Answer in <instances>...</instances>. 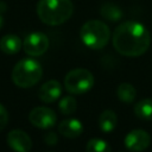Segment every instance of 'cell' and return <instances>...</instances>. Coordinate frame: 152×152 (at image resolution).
<instances>
[{"label":"cell","instance_id":"cell-1","mask_svg":"<svg viewBox=\"0 0 152 152\" xmlns=\"http://www.w3.org/2000/svg\"><path fill=\"white\" fill-rule=\"evenodd\" d=\"M113 46L122 56L138 57L144 55L151 43L148 30L138 21H125L113 33Z\"/></svg>","mask_w":152,"mask_h":152},{"label":"cell","instance_id":"cell-2","mask_svg":"<svg viewBox=\"0 0 152 152\" xmlns=\"http://www.w3.org/2000/svg\"><path fill=\"white\" fill-rule=\"evenodd\" d=\"M74 6L71 0H39L37 14L39 19L50 26L65 23L72 15Z\"/></svg>","mask_w":152,"mask_h":152},{"label":"cell","instance_id":"cell-3","mask_svg":"<svg viewBox=\"0 0 152 152\" xmlns=\"http://www.w3.org/2000/svg\"><path fill=\"white\" fill-rule=\"evenodd\" d=\"M43 76L40 63L33 58L19 61L12 70V82L19 88H30L37 84Z\"/></svg>","mask_w":152,"mask_h":152},{"label":"cell","instance_id":"cell-4","mask_svg":"<svg viewBox=\"0 0 152 152\" xmlns=\"http://www.w3.org/2000/svg\"><path fill=\"white\" fill-rule=\"evenodd\" d=\"M80 38L89 49L99 50L108 44L110 38V30L103 21L96 19L88 20L81 27Z\"/></svg>","mask_w":152,"mask_h":152},{"label":"cell","instance_id":"cell-5","mask_svg":"<svg viewBox=\"0 0 152 152\" xmlns=\"http://www.w3.org/2000/svg\"><path fill=\"white\" fill-rule=\"evenodd\" d=\"M94 86L93 74L83 68L70 70L64 77V87L69 94L82 95L88 93Z\"/></svg>","mask_w":152,"mask_h":152},{"label":"cell","instance_id":"cell-6","mask_svg":"<svg viewBox=\"0 0 152 152\" xmlns=\"http://www.w3.org/2000/svg\"><path fill=\"white\" fill-rule=\"evenodd\" d=\"M49 38L43 32H32L27 34L23 42V49L26 55L32 57L42 56L49 49Z\"/></svg>","mask_w":152,"mask_h":152},{"label":"cell","instance_id":"cell-7","mask_svg":"<svg viewBox=\"0 0 152 152\" xmlns=\"http://www.w3.org/2000/svg\"><path fill=\"white\" fill-rule=\"evenodd\" d=\"M28 120L33 126H36L38 128L48 129V128H51L56 124L57 115L51 108L39 106V107L33 108L30 112Z\"/></svg>","mask_w":152,"mask_h":152},{"label":"cell","instance_id":"cell-8","mask_svg":"<svg viewBox=\"0 0 152 152\" xmlns=\"http://www.w3.org/2000/svg\"><path fill=\"white\" fill-rule=\"evenodd\" d=\"M125 146L131 152H142L151 144L150 134L144 129H133L125 137Z\"/></svg>","mask_w":152,"mask_h":152},{"label":"cell","instance_id":"cell-9","mask_svg":"<svg viewBox=\"0 0 152 152\" xmlns=\"http://www.w3.org/2000/svg\"><path fill=\"white\" fill-rule=\"evenodd\" d=\"M7 144L15 152H30L32 140L28 134L21 129H13L7 134Z\"/></svg>","mask_w":152,"mask_h":152},{"label":"cell","instance_id":"cell-10","mask_svg":"<svg viewBox=\"0 0 152 152\" xmlns=\"http://www.w3.org/2000/svg\"><path fill=\"white\" fill-rule=\"evenodd\" d=\"M62 94V84L57 80H50L45 82L38 90V97L44 103H51L56 101Z\"/></svg>","mask_w":152,"mask_h":152},{"label":"cell","instance_id":"cell-11","mask_svg":"<svg viewBox=\"0 0 152 152\" xmlns=\"http://www.w3.org/2000/svg\"><path fill=\"white\" fill-rule=\"evenodd\" d=\"M58 132L65 138H70V139L77 138L83 132V125L78 119H75V118L65 119L59 122Z\"/></svg>","mask_w":152,"mask_h":152},{"label":"cell","instance_id":"cell-12","mask_svg":"<svg viewBox=\"0 0 152 152\" xmlns=\"http://www.w3.org/2000/svg\"><path fill=\"white\" fill-rule=\"evenodd\" d=\"M23 48V40L17 34H5L0 39V50L7 55H15Z\"/></svg>","mask_w":152,"mask_h":152},{"label":"cell","instance_id":"cell-13","mask_svg":"<svg viewBox=\"0 0 152 152\" xmlns=\"http://www.w3.org/2000/svg\"><path fill=\"white\" fill-rule=\"evenodd\" d=\"M118 124V116L114 110L106 109L100 114L99 118V127L103 133H110L115 129Z\"/></svg>","mask_w":152,"mask_h":152},{"label":"cell","instance_id":"cell-14","mask_svg":"<svg viewBox=\"0 0 152 152\" xmlns=\"http://www.w3.org/2000/svg\"><path fill=\"white\" fill-rule=\"evenodd\" d=\"M116 95L120 101H122L125 103H131L134 101V99L137 96V90L131 83L125 82V83L119 84V87L116 89Z\"/></svg>","mask_w":152,"mask_h":152},{"label":"cell","instance_id":"cell-15","mask_svg":"<svg viewBox=\"0 0 152 152\" xmlns=\"http://www.w3.org/2000/svg\"><path fill=\"white\" fill-rule=\"evenodd\" d=\"M134 113L142 120H152V99H142L134 106Z\"/></svg>","mask_w":152,"mask_h":152},{"label":"cell","instance_id":"cell-16","mask_svg":"<svg viewBox=\"0 0 152 152\" xmlns=\"http://www.w3.org/2000/svg\"><path fill=\"white\" fill-rule=\"evenodd\" d=\"M100 13L104 19H107L109 21H118L122 18L121 8L114 4H108V2L103 4L100 8Z\"/></svg>","mask_w":152,"mask_h":152},{"label":"cell","instance_id":"cell-17","mask_svg":"<svg viewBox=\"0 0 152 152\" xmlns=\"http://www.w3.org/2000/svg\"><path fill=\"white\" fill-rule=\"evenodd\" d=\"M58 109L62 114L64 115H71L75 113V110L77 109V101L75 100L74 96L71 95H66L64 97H62V100L58 103Z\"/></svg>","mask_w":152,"mask_h":152},{"label":"cell","instance_id":"cell-18","mask_svg":"<svg viewBox=\"0 0 152 152\" xmlns=\"http://www.w3.org/2000/svg\"><path fill=\"white\" fill-rule=\"evenodd\" d=\"M86 151L87 152H110V146L103 139L93 138L88 141Z\"/></svg>","mask_w":152,"mask_h":152},{"label":"cell","instance_id":"cell-19","mask_svg":"<svg viewBox=\"0 0 152 152\" xmlns=\"http://www.w3.org/2000/svg\"><path fill=\"white\" fill-rule=\"evenodd\" d=\"M8 124V112L4 104L0 103V131L5 129Z\"/></svg>","mask_w":152,"mask_h":152},{"label":"cell","instance_id":"cell-20","mask_svg":"<svg viewBox=\"0 0 152 152\" xmlns=\"http://www.w3.org/2000/svg\"><path fill=\"white\" fill-rule=\"evenodd\" d=\"M44 140L48 145H56L57 141H58V137L55 132H48L44 135Z\"/></svg>","mask_w":152,"mask_h":152},{"label":"cell","instance_id":"cell-21","mask_svg":"<svg viewBox=\"0 0 152 152\" xmlns=\"http://www.w3.org/2000/svg\"><path fill=\"white\" fill-rule=\"evenodd\" d=\"M2 10H0V30L2 28V26H4V23H5V20H4V17H2Z\"/></svg>","mask_w":152,"mask_h":152}]
</instances>
